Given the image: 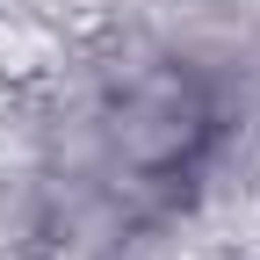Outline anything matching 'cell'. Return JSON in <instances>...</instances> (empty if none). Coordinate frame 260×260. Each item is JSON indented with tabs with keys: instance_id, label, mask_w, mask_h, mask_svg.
Listing matches in <instances>:
<instances>
[{
	"instance_id": "obj_1",
	"label": "cell",
	"mask_w": 260,
	"mask_h": 260,
	"mask_svg": "<svg viewBox=\"0 0 260 260\" xmlns=\"http://www.w3.org/2000/svg\"><path fill=\"white\" fill-rule=\"evenodd\" d=\"M203 138H210V102L181 65L138 73L109 109V159L130 181H174Z\"/></svg>"
}]
</instances>
